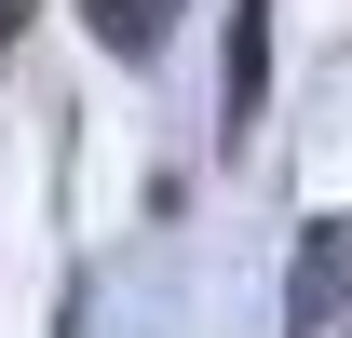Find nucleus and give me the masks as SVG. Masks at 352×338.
<instances>
[{"instance_id":"f257e3e1","label":"nucleus","mask_w":352,"mask_h":338,"mask_svg":"<svg viewBox=\"0 0 352 338\" xmlns=\"http://www.w3.org/2000/svg\"><path fill=\"white\" fill-rule=\"evenodd\" d=\"M271 109V0H230V54H217V122L244 135Z\"/></svg>"},{"instance_id":"f03ea898","label":"nucleus","mask_w":352,"mask_h":338,"mask_svg":"<svg viewBox=\"0 0 352 338\" xmlns=\"http://www.w3.org/2000/svg\"><path fill=\"white\" fill-rule=\"evenodd\" d=\"M325 297H339V216L298 244V284H285V338H325Z\"/></svg>"},{"instance_id":"7ed1b4c3","label":"nucleus","mask_w":352,"mask_h":338,"mask_svg":"<svg viewBox=\"0 0 352 338\" xmlns=\"http://www.w3.org/2000/svg\"><path fill=\"white\" fill-rule=\"evenodd\" d=\"M82 14L109 54H163V27H176V0H82Z\"/></svg>"},{"instance_id":"20e7f679","label":"nucleus","mask_w":352,"mask_h":338,"mask_svg":"<svg viewBox=\"0 0 352 338\" xmlns=\"http://www.w3.org/2000/svg\"><path fill=\"white\" fill-rule=\"evenodd\" d=\"M14 14H28V0H0V41H14Z\"/></svg>"}]
</instances>
